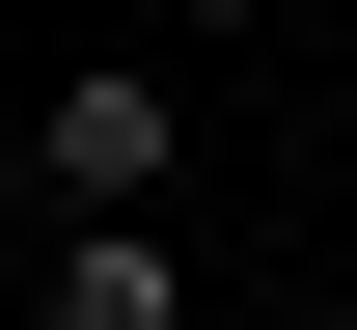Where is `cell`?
Segmentation results:
<instances>
[{"instance_id": "6da1fadb", "label": "cell", "mask_w": 357, "mask_h": 330, "mask_svg": "<svg viewBox=\"0 0 357 330\" xmlns=\"http://www.w3.org/2000/svg\"><path fill=\"white\" fill-rule=\"evenodd\" d=\"M28 165L83 193V220H137V193H165V83H137V55H83V83L28 110Z\"/></svg>"}, {"instance_id": "7a4b0ae2", "label": "cell", "mask_w": 357, "mask_h": 330, "mask_svg": "<svg viewBox=\"0 0 357 330\" xmlns=\"http://www.w3.org/2000/svg\"><path fill=\"white\" fill-rule=\"evenodd\" d=\"M55 330H192V248L165 220H83V248H55Z\"/></svg>"}, {"instance_id": "3957f363", "label": "cell", "mask_w": 357, "mask_h": 330, "mask_svg": "<svg viewBox=\"0 0 357 330\" xmlns=\"http://www.w3.org/2000/svg\"><path fill=\"white\" fill-rule=\"evenodd\" d=\"M303 330H357V303H303Z\"/></svg>"}]
</instances>
